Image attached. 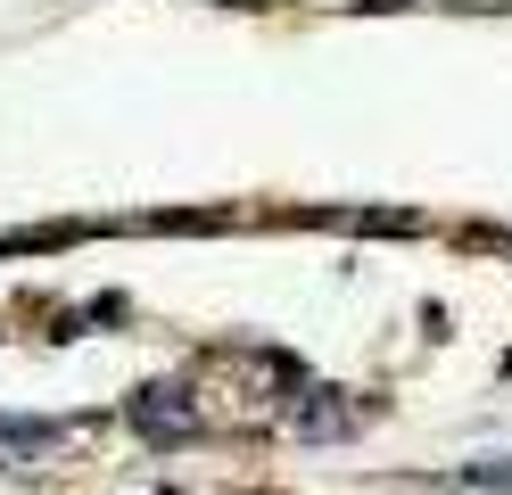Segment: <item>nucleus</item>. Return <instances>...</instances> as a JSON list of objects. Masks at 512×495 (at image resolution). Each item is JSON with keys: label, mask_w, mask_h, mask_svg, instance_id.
Masks as SVG:
<instances>
[{"label": "nucleus", "mask_w": 512, "mask_h": 495, "mask_svg": "<svg viewBox=\"0 0 512 495\" xmlns=\"http://www.w3.org/2000/svg\"><path fill=\"white\" fill-rule=\"evenodd\" d=\"M133 421L149 438H182V429H199V405L182 388H149V396H133Z\"/></svg>", "instance_id": "obj_1"}]
</instances>
